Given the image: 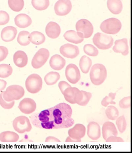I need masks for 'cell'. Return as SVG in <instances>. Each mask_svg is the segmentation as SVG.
Segmentation results:
<instances>
[{
  "mask_svg": "<svg viewBox=\"0 0 132 153\" xmlns=\"http://www.w3.org/2000/svg\"><path fill=\"white\" fill-rule=\"evenodd\" d=\"M83 50L84 52L90 56H96L98 54V50L97 48L92 45H85L83 48Z\"/></svg>",
  "mask_w": 132,
  "mask_h": 153,
  "instance_id": "e575fe53",
  "label": "cell"
},
{
  "mask_svg": "<svg viewBox=\"0 0 132 153\" xmlns=\"http://www.w3.org/2000/svg\"><path fill=\"white\" fill-rule=\"evenodd\" d=\"M82 93V97L80 102L78 103V105L81 106H86L89 103L92 97V94L90 92L81 90Z\"/></svg>",
  "mask_w": 132,
  "mask_h": 153,
  "instance_id": "74e56055",
  "label": "cell"
},
{
  "mask_svg": "<svg viewBox=\"0 0 132 153\" xmlns=\"http://www.w3.org/2000/svg\"><path fill=\"white\" fill-rule=\"evenodd\" d=\"M113 50L115 53H122V55L126 56L129 54V47L127 39L124 38L116 40Z\"/></svg>",
  "mask_w": 132,
  "mask_h": 153,
  "instance_id": "ffe728a7",
  "label": "cell"
},
{
  "mask_svg": "<svg viewBox=\"0 0 132 153\" xmlns=\"http://www.w3.org/2000/svg\"><path fill=\"white\" fill-rule=\"evenodd\" d=\"M58 86L60 91L62 94H63L64 91L66 88L68 87H71V86L68 83L64 81L60 82L58 83Z\"/></svg>",
  "mask_w": 132,
  "mask_h": 153,
  "instance_id": "ee69618b",
  "label": "cell"
},
{
  "mask_svg": "<svg viewBox=\"0 0 132 153\" xmlns=\"http://www.w3.org/2000/svg\"><path fill=\"white\" fill-rule=\"evenodd\" d=\"M63 94L66 100L72 104H78L82 97L81 91L76 87L68 88L64 91Z\"/></svg>",
  "mask_w": 132,
  "mask_h": 153,
  "instance_id": "30bf717a",
  "label": "cell"
},
{
  "mask_svg": "<svg viewBox=\"0 0 132 153\" xmlns=\"http://www.w3.org/2000/svg\"><path fill=\"white\" fill-rule=\"evenodd\" d=\"M107 6L109 10L112 14L116 15L119 14L123 8L121 0H108Z\"/></svg>",
  "mask_w": 132,
  "mask_h": 153,
  "instance_id": "cb8c5ba5",
  "label": "cell"
},
{
  "mask_svg": "<svg viewBox=\"0 0 132 153\" xmlns=\"http://www.w3.org/2000/svg\"><path fill=\"white\" fill-rule=\"evenodd\" d=\"M119 106L121 108L127 109L130 107V97H124L120 101Z\"/></svg>",
  "mask_w": 132,
  "mask_h": 153,
  "instance_id": "60d3db41",
  "label": "cell"
},
{
  "mask_svg": "<svg viewBox=\"0 0 132 153\" xmlns=\"http://www.w3.org/2000/svg\"><path fill=\"white\" fill-rule=\"evenodd\" d=\"M105 114L108 119L114 120L118 117L119 111L115 106L110 105L108 106L105 110Z\"/></svg>",
  "mask_w": 132,
  "mask_h": 153,
  "instance_id": "1f68e13d",
  "label": "cell"
},
{
  "mask_svg": "<svg viewBox=\"0 0 132 153\" xmlns=\"http://www.w3.org/2000/svg\"><path fill=\"white\" fill-rule=\"evenodd\" d=\"M87 135L92 140L99 139L101 136V128L99 125L93 121L90 122L87 126Z\"/></svg>",
  "mask_w": 132,
  "mask_h": 153,
  "instance_id": "2e32d148",
  "label": "cell"
},
{
  "mask_svg": "<svg viewBox=\"0 0 132 153\" xmlns=\"http://www.w3.org/2000/svg\"><path fill=\"white\" fill-rule=\"evenodd\" d=\"M45 142H61L58 138L53 136H49L46 138Z\"/></svg>",
  "mask_w": 132,
  "mask_h": 153,
  "instance_id": "f6af8a7d",
  "label": "cell"
},
{
  "mask_svg": "<svg viewBox=\"0 0 132 153\" xmlns=\"http://www.w3.org/2000/svg\"><path fill=\"white\" fill-rule=\"evenodd\" d=\"M17 30L14 27L8 26L4 28L1 31V38L4 42H9L13 41L16 36Z\"/></svg>",
  "mask_w": 132,
  "mask_h": 153,
  "instance_id": "e0dca14e",
  "label": "cell"
},
{
  "mask_svg": "<svg viewBox=\"0 0 132 153\" xmlns=\"http://www.w3.org/2000/svg\"><path fill=\"white\" fill-rule=\"evenodd\" d=\"M116 95V93H109L108 96H106L103 99L101 105L104 107H106L109 104H116V102L113 100L115 99Z\"/></svg>",
  "mask_w": 132,
  "mask_h": 153,
  "instance_id": "8d00e7d4",
  "label": "cell"
},
{
  "mask_svg": "<svg viewBox=\"0 0 132 153\" xmlns=\"http://www.w3.org/2000/svg\"><path fill=\"white\" fill-rule=\"evenodd\" d=\"M106 142H124L122 138L116 136L112 135L108 137L106 140Z\"/></svg>",
  "mask_w": 132,
  "mask_h": 153,
  "instance_id": "7bdbcfd3",
  "label": "cell"
},
{
  "mask_svg": "<svg viewBox=\"0 0 132 153\" xmlns=\"http://www.w3.org/2000/svg\"><path fill=\"white\" fill-rule=\"evenodd\" d=\"M13 126L15 131L20 134L29 132L32 129L29 118L25 116H20L16 117L13 121Z\"/></svg>",
  "mask_w": 132,
  "mask_h": 153,
  "instance_id": "ba28073f",
  "label": "cell"
},
{
  "mask_svg": "<svg viewBox=\"0 0 132 153\" xmlns=\"http://www.w3.org/2000/svg\"><path fill=\"white\" fill-rule=\"evenodd\" d=\"M77 32L83 38H90L93 32V25L87 19H81L77 22L76 25Z\"/></svg>",
  "mask_w": 132,
  "mask_h": 153,
  "instance_id": "52a82bcc",
  "label": "cell"
},
{
  "mask_svg": "<svg viewBox=\"0 0 132 153\" xmlns=\"http://www.w3.org/2000/svg\"><path fill=\"white\" fill-rule=\"evenodd\" d=\"M66 142H81V139L78 140H76L72 139L69 136L68 137L66 138V140L65 141Z\"/></svg>",
  "mask_w": 132,
  "mask_h": 153,
  "instance_id": "7dc6e473",
  "label": "cell"
},
{
  "mask_svg": "<svg viewBox=\"0 0 132 153\" xmlns=\"http://www.w3.org/2000/svg\"><path fill=\"white\" fill-rule=\"evenodd\" d=\"M13 71V68L10 65L6 64L0 65V78H8L11 75Z\"/></svg>",
  "mask_w": 132,
  "mask_h": 153,
  "instance_id": "836d02e7",
  "label": "cell"
},
{
  "mask_svg": "<svg viewBox=\"0 0 132 153\" xmlns=\"http://www.w3.org/2000/svg\"><path fill=\"white\" fill-rule=\"evenodd\" d=\"M25 91L23 88L18 85H12L3 91L4 99L8 102L18 100L24 96Z\"/></svg>",
  "mask_w": 132,
  "mask_h": 153,
  "instance_id": "3957f363",
  "label": "cell"
},
{
  "mask_svg": "<svg viewBox=\"0 0 132 153\" xmlns=\"http://www.w3.org/2000/svg\"><path fill=\"white\" fill-rule=\"evenodd\" d=\"M10 18L7 12L3 10L0 11V26L4 25L8 23Z\"/></svg>",
  "mask_w": 132,
  "mask_h": 153,
  "instance_id": "ab89813d",
  "label": "cell"
},
{
  "mask_svg": "<svg viewBox=\"0 0 132 153\" xmlns=\"http://www.w3.org/2000/svg\"><path fill=\"white\" fill-rule=\"evenodd\" d=\"M28 39L30 42L33 44L39 45L44 43L45 37L43 33L38 31H33L29 35Z\"/></svg>",
  "mask_w": 132,
  "mask_h": 153,
  "instance_id": "4316f807",
  "label": "cell"
},
{
  "mask_svg": "<svg viewBox=\"0 0 132 153\" xmlns=\"http://www.w3.org/2000/svg\"><path fill=\"white\" fill-rule=\"evenodd\" d=\"M21 112L30 114L34 112L37 108L35 101L30 98H25L20 102L18 106Z\"/></svg>",
  "mask_w": 132,
  "mask_h": 153,
  "instance_id": "5bb4252c",
  "label": "cell"
},
{
  "mask_svg": "<svg viewBox=\"0 0 132 153\" xmlns=\"http://www.w3.org/2000/svg\"><path fill=\"white\" fill-rule=\"evenodd\" d=\"M103 137L106 140L108 137L112 135H118V131L114 124L110 122H106L102 127Z\"/></svg>",
  "mask_w": 132,
  "mask_h": 153,
  "instance_id": "ac0fdd59",
  "label": "cell"
},
{
  "mask_svg": "<svg viewBox=\"0 0 132 153\" xmlns=\"http://www.w3.org/2000/svg\"><path fill=\"white\" fill-rule=\"evenodd\" d=\"M66 60L61 56L56 54L50 58L49 64L52 69L59 71L63 69L66 65Z\"/></svg>",
  "mask_w": 132,
  "mask_h": 153,
  "instance_id": "7402d4cb",
  "label": "cell"
},
{
  "mask_svg": "<svg viewBox=\"0 0 132 153\" xmlns=\"http://www.w3.org/2000/svg\"><path fill=\"white\" fill-rule=\"evenodd\" d=\"M92 65V61L90 58L86 56L81 57L80 61L79 66L81 71L87 74L90 71Z\"/></svg>",
  "mask_w": 132,
  "mask_h": 153,
  "instance_id": "83f0119b",
  "label": "cell"
},
{
  "mask_svg": "<svg viewBox=\"0 0 132 153\" xmlns=\"http://www.w3.org/2000/svg\"><path fill=\"white\" fill-rule=\"evenodd\" d=\"M50 53L46 49L41 48L36 53L32 61V65L34 69H39L43 66L49 59Z\"/></svg>",
  "mask_w": 132,
  "mask_h": 153,
  "instance_id": "9c48e42d",
  "label": "cell"
},
{
  "mask_svg": "<svg viewBox=\"0 0 132 153\" xmlns=\"http://www.w3.org/2000/svg\"><path fill=\"white\" fill-rule=\"evenodd\" d=\"M8 3L10 9L16 12L21 11L24 6V0H8Z\"/></svg>",
  "mask_w": 132,
  "mask_h": 153,
  "instance_id": "4dcf8cb0",
  "label": "cell"
},
{
  "mask_svg": "<svg viewBox=\"0 0 132 153\" xmlns=\"http://www.w3.org/2000/svg\"><path fill=\"white\" fill-rule=\"evenodd\" d=\"M30 33L27 31H21L19 33L17 41L20 45L22 46H26L30 44L28 36Z\"/></svg>",
  "mask_w": 132,
  "mask_h": 153,
  "instance_id": "d6a6232c",
  "label": "cell"
},
{
  "mask_svg": "<svg viewBox=\"0 0 132 153\" xmlns=\"http://www.w3.org/2000/svg\"><path fill=\"white\" fill-rule=\"evenodd\" d=\"M116 124L118 130L121 133H123L126 130L127 123L124 116L122 115L117 118Z\"/></svg>",
  "mask_w": 132,
  "mask_h": 153,
  "instance_id": "d590c367",
  "label": "cell"
},
{
  "mask_svg": "<svg viewBox=\"0 0 132 153\" xmlns=\"http://www.w3.org/2000/svg\"><path fill=\"white\" fill-rule=\"evenodd\" d=\"M16 26L21 28H25L30 26L32 23V19L25 14H20L14 19Z\"/></svg>",
  "mask_w": 132,
  "mask_h": 153,
  "instance_id": "603a6c76",
  "label": "cell"
},
{
  "mask_svg": "<svg viewBox=\"0 0 132 153\" xmlns=\"http://www.w3.org/2000/svg\"><path fill=\"white\" fill-rule=\"evenodd\" d=\"M93 41L98 49L106 50L110 49L112 46L114 39L111 36L98 33L93 37Z\"/></svg>",
  "mask_w": 132,
  "mask_h": 153,
  "instance_id": "8992f818",
  "label": "cell"
},
{
  "mask_svg": "<svg viewBox=\"0 0 132 153\" xmlns=\"http://www.w3.org/2000/svg\"><path fill=\"white\" fill-rule=\"evenodd\" d=\"M92 83L95 85L102 84L107 77L106 68L101 64H96L92 67L90 74Z\"/></svg>",
  "mask_w": 132,
  "mask_h": 153,
  "instance_id": "7a4b0ae2",
  "label": "cell"
},
{
  "mask_svg": "<svg viewBox=\"0 0 132 153\" xmlns=\"http://www.w3.org/2000/svg\"><path fill=\"white\" fill-rule=\"evenodd\" d=\"M19 138L18 134L14 131H7L0 134V141L2 142H16Z\"/></svg>",
  "mask_w": 132,
  "mask_h": 153,
  "instance_id": "d4e9b609",
  "label": "cell"
},
{
  "mask_svg": "<svg viewBox=\"0 0 132 153\" xmlns=\"http://www.w3.org/2000/svg\"><path fill=\"white\" fill-rule=\"evenodd\" d=\"M60 75L56 72L51 71L45 76L44 80L48 85H52L55 84L60 79Z\"/></svg>",
  "mask_w": 132,
  "mask_h": 153,
  "instance_id": "f1b7e54d",
  "label": "cell"
},
{
  "mask_svg": "<svg viewBox=\"0 0 132 153\" xmlns=\"http://www.w3.org/2000/svg\"><path fill=\"white\" fill-rule=\"evenodd\" d=\"M15 102L14 101L11 102H8L5 100L3 97V91L0 94V105L2 108L5 109H10L14 106Z\"/></svg>",
  "mask_w": 132,
  "mask_h": 153,
  "instance_id": "f35d334b",
  "label": "cell"
},
{
  "mask_svg": "<svg viewBox=\"0 0 132 153\" xmlns=\"http://www.w3.org/2000/svg\"><path fill=\"white\" fill-rule=\"evenodd\" d=\"M42 78L37 74H31L26 79L25 86L27 91L32 94H37L42 88Z\"/></svg>",
  "mask_w": 132,
  "mask_h": 153,
  "instance_id": "5b68a950",
  "label": "cell"
},
{
  "mask_svg": "<svg viewBox=\"0 0 132 153\" xmlns=\"http://www.w3.org/2000/svg\"><path fill=\"white\" fill-rule=\"evenodd\" d=\"M122 24L119 20L116 18H110L105 20L101 24L100 28L106 34H115L121 30Z\"/></svg>",
  "mask_w": 132,
  "mask_h": 153,
  "instance_id": "277c9868",
  "label": "cell"
},
{
  "mask_svg": "<svg viewBox=\"0 0 132 153\" xmlns=\"http://www.w3.org/2000/svg\"><path fill=\"white\" fill-rule=\"evenodd\" d=\"M7 82L6 81L0 79V93L6 88Z\"/></svg>",
  "mask_w": 132,
  "mask_h": 153,
  "instance_id": "bcb514c9",
  "label": "cell"
},
{
  "mask_svg": "<svg viewBox=\"0 0 132 153\" xmlns=\"http://www.w3.org/2000/svg\"><path fill=\"white\" fill-rule=\"evenodd\" d=\"M45 32L49 38L54 39L59 36L61 32V27L56 22H50L46 25Z\"/></svg>",
  "mask_w": 132,
  "mask_h": 153,
  "instance_id": "d6986e66",
  "label": "cell"
},
{
  "mask_svg": "<svg viewBox=\"0 0 132 153\" xmlns=\"http://www.w3.org/2000/svg\"><path fill=\"white\" fill-rule=\"evenodd\" d=\"M72 109L68 104L62 103L54 107L35 113L31 117L32 123L36 127L45 129H58L72 127L74 121L72 118Z\"/></svg>",
  "mask_w": 132,
  "mask_h": 153,
  "instance_id": "6da1fadb",
  "label": "cell"
},
{
  "mask_svg": "<svg viewBox=\"0 0 132 153\" xmlns=\"http://www.w3.org/2000/svg\"><path fill=\"white\" fill-rule=\"evenodd\" d=\"M72 8L70 0H58L55 5L54 10L57 15L66 16L71 11Z\"/></svg>",
  "mask_w": 132,
  "mask_h": 153,
  "instance_id": "7c38bea8",
  "label": "cell"
},
{
  "mask_svg": "<svg viewBox=\"0 0 132 153\" xmlns=\"http://www.w3.org/2000/svg\"><path fill=\"white\" fill-rule=\"evenodd\" d=\"M65 75L68 81L73 84H75L80 79V72L78 68L73 64H70L67 66Z\"/></svg>",
  "mask_w": 132,
  "mask_h": 153,
  "instance_id": "8fae6325",
  "label": "cell"
},
{
  "mask_svg": "<svg viewBox=\"0 0 132 153\" xmlns=\"http://www.w3.org/2000/svg\"><path fill=\"white\" fill-rule=\"evenodd\" d=\"M7 48L3 46H0V62H2L7 57L8 54Z\"/></svg>",
  "mask_w": 132,
  "mask_h": 153,
  "instance_id": "b9f144b4",
  "label": "cell"
},
{
  "mask_svg": "<svg viewBox=\"0 0 132 153\" xmlns=\"http://www.w3.org/2000/svg\"><path fill=\"white\" fill-rule=\"evenodd\" d=\"M32 4L36 10L42 11L47 9L50 2L49 0H32Z\"/></svg>",
  "mask_w": 132,
  "mask_h": 153,
  "instance_id": "f546056e",
  "label": "cell"
},
{
  "mask_svg": "<svg viewBox=\"0 0 132 153\" xmlns=\"http://www.w3.org/2000/svg\"><path fill=\"white\" fill-rule=\"evenodd\" d=\"M60 51L64 57L71 59L76 58L80 53L78 46L70 44H66L61 46Z\"/></svg>",
  "mask_w": 132,
  "mask_h": 153,
  "instance_id": "4fadbf2b",
  "label": "cell"
},
{
  "mask_svg": "<svg viewBox=\"0 0 132 153\" xmlns=\"http://www.w3.org/2000/svg\"><path fill=\"white\" fill-rule=\"evenodd\" d=\"M13 61L17 67L20 68L25 67L28 62L27 54L22 51H18L14 54Z\"/></svg>",
  "mask_w": 132,
  "mask_h": 153,
  "instance_id": "44dd1931",
  "label": "cell"
},
{
  "mask_svg": "<svg viewBox=\"0 0 132 153\" xmlns=\"http://www.w3.org/2000/svg\"><path fill=\"white\" fill-rule=\"evenodd\" d=\"M86 127L83 125L78 123L68 131L69 137L72 139L78 140L84 137L86 134Z\"/></svg>",
  "mask_w": 132,
  "mask_h": 153,
  "instance_id": "9a60e30c",
  "label": "cell"
},
{
  "mask_svg": "<svg viewBox=\"0 0 132 153\" xmlns=\"http://www.w3.org/2000/svg\"><path fill=\"white\" fill-rule=\"evenodd\" d=\"M64 37L66 40L76 44L81 43L84 40V38L80 36L75 30H68L64 34Z\"/></svg>",
  "mask_w": 132,
  "mask_h": 153,
  "instance_id": "484cf974",
  "label": "cell"
}]
</instances>
